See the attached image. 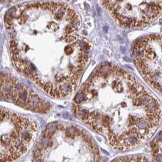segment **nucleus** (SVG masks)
I'll return each instance as SVG.
<instances>
[{"label":"nucleus","mask_w":162,"mask_h":162,"mask_svg":"<svg viewBox=\"0 0 162 162\" xmlns=\"http://www.w3.org/2000/svg\"><path fill=\"white\" fill-rule=\"evenodd\" d=\"M15 68L56 98L71 96L90 60L89 40L78 34L80 15L63 1L30 2L7 12Z\"/></svg>","instance_id":"f257e3e1"},{"label":"nucleus","mask_w":162,"mask_h":162,"mask_svg":"<svg viewBox=\"0 0 162 162\" xmlns=\"http://www.w3.org/2000/svg\"><path fill=\"white\" fill-rule=\"evenodd\" d=\"M73 109L77 118L118 150L147 141L161 123L159 100L129 72L109 63L83 85Z\"/></svg>","instance_id":"f03ea898"},{"label":"nucleus","mask_w":162,"mask_h":162,"mask_svg":"<svg viewBox=\"0 0 162 162\" xmlns=\"http://www.w3.org/2000/svg\"><path fill=\"white\" fill-rule=\"evenodd\" d=\"M34 162H102L93 138L74 124L54 123L43 132L34 152Z\"/></svg>","instance_id":"7ed1b4c3"},{"label":"nucleus","mask_w":162,"mask_h":162,"mask_svg":"<svg viewBox=\"0 0 162 162\" xmlns=\"http://www.w3.org/2000/svg\"><path fill=\"white\" fill-rule=\"evenodd\" d=\"M101 2L118 24L125 28H138L147 26L162 12L160 1L124 0Z\"/></svg>","instance_id":"20e7f679"},{"label":"nucleus","mask_w":162,"mask_h":162,"mask_svg":"<svg viewBox=\"0 0 162 162\" xmlns=\"http://www.w3.org/2000/svg\"><path fill=\"white\" fill-rule=\"evenodd\" d=\"M135 64L145 80L162 92V37L154 34L138 40L132 49Z\"/></svg>","instance_id":"39448f33"},{"label":"nucleus","mask_w":162,"mask_h":162,"mask_svg":"<svg viewBox=\"0 0 162 162\" xmlns=\"http://www.w3.org/2000/svg\"><path fill=\"white\" fill-rule=\"evenodd\" d=\"M0 101L10 102L30 111L45 113L51 109L49 102L10 74L0 73Z\"/></svg>","instance_id":"423d86ee"},{"label":"nucleus","mask_w":162,"mask_h":162,"mask_svg":"<svg viewBox=\"0 0 162 162\" xmlns=\"http://www.w3.org/2000/svg\"><path fill=\"white\" fill-rule=\"evenodd\" d=\"M112 162H154L150 158L146 156L135 155V156H124L117 158Z\"/></svg>","instance_id":"0eeeda50"},{"label":"nucleus","mask_w":162,"mask_h":162,"mask_svg":"<svg viewBox=\"0 0 162 162\" xmlns=\"http://www.w3.org/2000/svg\"><path fill=\"white\" fill-rule=\"evenodd\" d=\"M151 149L154 157L157 159L158 162H161L162 157V137L160 135L155 138L151 143Z\"/></svg>","instance_id":"6e6552de"}]
</instances>
